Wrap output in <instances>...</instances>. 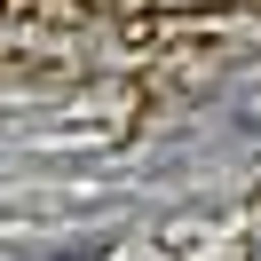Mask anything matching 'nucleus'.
Masks as SVG:
<instances>
[{
	"instance_id": "obj_2",
	"label": "nucleus",
	"mask_w": 261,
	"mask_h": 261,
	"mask_svg": "<svg viewBox=\"0 0 261 261\" xmlns=\"http://www.w3.org/2000/svg\"><path fill=\"white\" fill-rule=\"evenodd\" d=\"M0 8H8V0H0Z\"/></svg>"
},
{
	"instance_id": "obj_1",
	"label": "nucleus",
	"mask_w": 261,
	"mask_h": 261,
	"mask_svg": "<svg viewBox=\"0 0 261 261\" xmlns=\"http://www.w3.org/2000/svg\"><path fill=\"white\" fill-rule=\"evenodd\" d=\"M56 261H103V245H87V253H56Z\"/></svg>"
}]
</instances>
